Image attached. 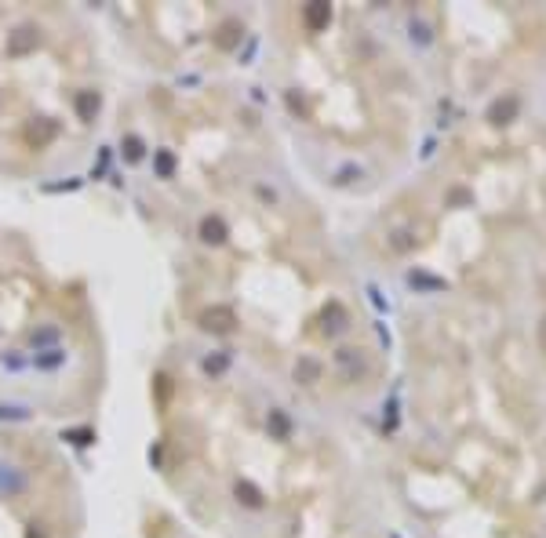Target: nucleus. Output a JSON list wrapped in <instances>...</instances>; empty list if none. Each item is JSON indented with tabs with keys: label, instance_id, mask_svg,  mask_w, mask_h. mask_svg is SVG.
<instances>
[{
	"label": "nucleus",
	"instance_id": "14",
	"mask_svg": "<svg viewBox=\"0 0 546 538\" xmlns=\"http://www.w3.org/2000/svg\"><path fill=\"white\" fill-rule=\"evenodd\" d=\"M222 368H226V357H208L204 360V371H212V375H219Z\"/></svg>",
	"mask_w": 546,
	"mask_h": 538
},
{
	"label": "nucleus",
	"instance_id": "2",
	"mask_svg": "<svg viewBox=\"0 0 546 538\" xmlns=\"http://www.w3.org/2000/svg\"><path fill=\"white\" fill-rule=\"evenodd\" d=\"M40 40H44V37H40V30L37 26H18L15 33H8V55H30V51H37L40 48Z\"/></svg>",
	"mask_w": 546,
	"mask_h": 538
},
{
	"label": "nucleus",
	"instance_id": "8",
	"mask_svg": "<svg viewBox=\"0 0 546 538\" xmlns=\"http://www.w3.org/2000/svg\"><path fill=\"white\" fill-rule=\"evenodd\" d=\"M321 320H324V331L335 335V331H343V328H346V309H343L339 302H331V306H324Z\"/></svg>",
	"mask_w": 546,
	"mask_h": 538
},
{
	"label": "nucleus",
	"instance_id": "13",
	"mask_svg": "<svg viewBox=\"0 0 546 538\" xmlns=\"http://www.w3.org/2000/svg\"><path fill=\"white\" fill-rule=\"evenodd\" d=\"M269 422H273V433H277V437L284 440V437H288V418H284L281 411H273V415H269Z\"/></svg>",
	"mask_w": 546,
	"mask_h": 538
},
{
	"label": "nucleus",
	"instance_id": "7",
	"mask_svg": "<svg viewBox=\"0 0 546 538\" xmlns=\"http://www.w3.org/2000/svg\"><path fill=\"white\" fill-rule=\"evenodd\" d=\"M303 18H306V26H310L313 33H321V30L331 23V8H328V4H306V15H303Z\"/></svg>",
	"mask_w": 546,
	"mask_h": 538
},
{
	"label": "nucleus",
	"instance_id": "9",
	"mask_svg": "<svg viewBox=\"0 0 546 538\" xmlns=\"http://www.w3.org/2000/svg\"><path fill=\"white\" fill-rule=\"evenodd\" d=\"M77 113H80V120H95V113H99V95H95V91H80V95H77Z\"/></svg>",
	"mask_w": 546,
	"mask_h": 538
},
{
	"label": "nucleus",
	"instance_id": "10",
	"mask_svg": "<svg viewBox=\"0 0 546 538\" xmlns=\"http://www.w3.org/2000/svg\"><path fill=\"white\" fill-rule=\"evenodd\" d=\"M51 135H55V124H51V120H37V124H30V132H26V139H30L37 149L44 146Z\"/></svg>",
	"mask_w": 546,
	"mask_h": 538
},
{
	"label": "nucleus",
	"instance_id": "16",
	"mask_svg": "<svg viewBox=\"0 0 546 538\" xmlns=\"http://www.w3.org/2000/svg\"><path fill=\"white\" fill-rule=\"evenodd\" d=\"M142 157V142L139 139H128V160H139Z\"/></svg>",
	"mask_w": 546,
	"mask_h": 538
},
{
	"label": "nucleus",
	"instance_id": "17",
	"mask_svg": "<svg viewBox=\"0 0 546 538\" xmlns=\"http://www.w3.org/2000/svg\"><path fill=\"white\" fill-rule=\"evenodd\" d=\"M539 342H542V350H546V320H542V328H539Z\"/></svg>",
	"mask_w": 546,
	"mask_h": 538
},
{
	"label": "nucleus",
	"instance_id": "3",
	"mask_svg": "<svg viewBox=\"0 0 546 538\" xmlns=\"http://www.w3.org/2000/svg\"><path fill=\"white\" fill-rule=\"evenodd\" d=\"M335 368L343 371V378H350V382H357L364 371H368V364H364V357H361V350H350V346H343L339 353H335Z\"/></svg>",
	"mask_w": 546,
	"mask_h": 538
},
{
	"label": "nucleus",
	"instance_id": "1",
	"mask_svg": "<svg viewBox=\"0 0 546 538\" xmlns=\"http://www.w3.org/2000/svg\"><path fill=\"white\" fill-rule=\"evenodd\" d=\"M197 324H201L204 331H212V335H229V331L237 328V313L229 309V306H212V309L201 313Z\"/></svg>",
	"mask_w": 546,
	"mask_h": 538
},
{
	"label": "nucleus",
	"instance_id": "15",
	"mask_svg": "<svg viewBox=\"0 0 546 538\" xmlns=\"http://www.w3.org/2000/svg\"><path fill=\"white\" fill-rule=\"evenodd\" d=\"M157 167H160V175H172V167H175L172 153H160V157H157Z\"/></svg>",
	"mask_w": 546,
	"mask_h": 538
},
{
	"label": "nucleus",
	"instance_id": "12",
	"mask_svg": "<svg viewBox=\"0 0 546 538\" xmlns=\"http://www.w3.org/2000/svg\"><path fill=\"white\" fill-rule=\"evenodd\" d=\"M237 37H241V26H237V23H226L222 33H219V48H234Z\"/></svg>",
	"mask_w": 546,
	"mask_h": 538
},
{
	"label": "nucleus",
	"instance_id": "4",
	"mask_svg": "<svg viewBox=\"0 0 546 538\" xmlns=\"http://www.w3.org/2000/svg\"><path fill=\"white\" fill-rule=\"evenodd\" d=\"M517 98L514 95H507V98H499V102H492V110H488V120L492 124H510L514 117H517Z\"/></svg>",
	"mask_w": 546,
	"mask_h": 538
},
{
	"label": "nucleus",
	"instance_id": "5",
	"mask_svg": "<svg viewBox=\"0 0 546 538\" xmlns=\"http://www.w3.org/2000/svg\"><path fill=\"white\" fill-rule=\"evenodd\" d=\"M321 375H324L321 360H313V357H299V364H296V382L313 385V382H321Z\"/></svg>",
	"mask_w": 546,
	"mask_h": 538
},
{
	"label": "nucleus",
	"instance_id": "11",
	"mask_svg": "<svg viewBox=\"0 0 546 538\" xmlns=\"http://www.w3.org/2000/svg\"><path fill=\"white\" fill-rule=\"evenodd\" d=\"M237 499H241L244 506H251V509H259V506H262V491L251 487L248 480H241V484H237Z\"/></svg>",
	"mask_w": 546,
	"mask_h": 538
},
{
	"label": "nucleus",
	"instance_id": "6",
	"mask_svg": "<svg viewBox=\"0 0 546 538\" xmlns=\"http://www.w3.org/2000/svg\"><path fill=\"white\" fill-rule=\"evenodd\" d=\"M201 241L204 244H222L226 241V222L219 219V214H208V219L201 222Z\"/></svg>",
	"mask_w": 546,
	"mask_h": 538
}]
</instances>
